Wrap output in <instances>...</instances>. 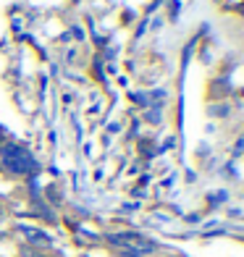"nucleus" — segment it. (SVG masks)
I'll return each instance as SVG.
<instances>
[{
	"instance_id": "1",
	"label": "nucleus",
	"mask_w": 244,
	"mask_h": 257,
	"mask_svg": "<svg viewBox=\"0 0 244 257\" xmlns=\"http://www.w3.org/2000/svg\"><path fill=\"white\" fill-rule=\"evenodd\" d=\"M0 160H3V166L11 173H21V176H27V173H37V168H40L29 150L19 147V145H3V150H0Z\"/></svg>"
},
{
	"instance_id": "2",
	"label": "nucleus",
	"mask_w": 244,
	"mask_h": 257,
	"mask_svg": "<svg viewBox=\"0 0 244 257\" xmlns=\"http://www.w3.org/2000/svg\"><path fill=\"white\" fill-rule=\"evenodd\" d=\"M110 244L121 247L129 257H142V254H150L155 252V241H147L142 233H132V231H121V233H110L108 236Z\"/></svg>"
},
{
	"instance_id": "3",
	"label": "nucleus",
	"mask_w": 244,
	"mask_h": 257,
	"mask_svg": "<svg viewBox=\"0 0 244 257\" xmlns=\"http://www.w3.org/2000/svg\"><path fill=\"white\" fill-rule=\"evenodd\" d=\"M21 233L27 236V241H32V244H37V247H50L53 244V239L48 236L45 231H40V228H32V226H21Z\"/></svg>"
}]
</instances>
